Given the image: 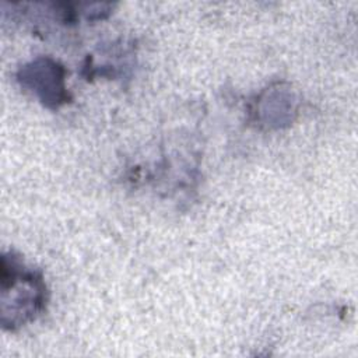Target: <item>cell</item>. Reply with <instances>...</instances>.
<instances>
[{
  "label": "cell",
  "instance_id": "obj_1",
  "mask_svg": "<svg viewBox=\"0 0 358 358\" xmlns=\"http://www.w3.org/2000/svg\"><path fill=\"white\" fill-rule=\"evenodd\" d=\"M45 285L42 277L24 267L18 257L10 253L1 260V319L4 327L22 326L42 310Z\"/></svg>",
  "mask_w": 358,
  "mask_h": 358
}]
</instances>
